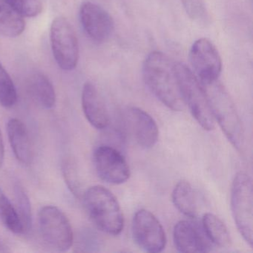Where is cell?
I'll return each instance as SVG.
<instances>
[{
	"instance_id": "24",
	"label": "cell",
	"mask_w": 253,
	"mask_h": 253,
	"mask_svg": "<svg viewBox=\"0 0 253 253\" xmlns=\"http://www.w3.org/2000/svg\"><path fill=\"white\" fill-rule=\"evenodd\" d=\"M62 171L69 190L75 196L79 198L81 195V184L76 164L72 160L67 158L63 161Z\"/></svg>"
},
{
	"instance_id": "16",
	"label": "cell",
	"mask_w": 253,
	"mask_h": 253,
	"mask_svg": "<svg viewBox=\"0 0 253 253\" xmlns=\"http://www.w3.org/2000/svg\"><path fill=\"white\" fill-rule=\"evenodd\" d=\"M26 29L24 17L8 0H0V35L14 38L20 36Z\"/></svg>"
},
{
	"instance_id": "20",
	"label": "cell",
	"mask_w": 253,
	"mask_h": 253,
	"mask_svg": "<svg viewBox=\"0 0 253 253\" xmlns=\"http://www.w3.org/2000/svg\"><path fill=\"white\" fill-rule=\"evenodd\" d=\"M0 220L2 224L13 233H25L20 216L15 207L13 206L6 195L0 189Z\"/></svg>"
},
{
	"instance_id": "4",
	"label": "cell",
	"mask_w": 253,
	"mask_h": 253,
	"mask_svg": "<svg viewBox=\"0 0 253 253\" xmlns=\"http://www.w3.org/2000/svg\"><path fill=\"white\" fill-rule=\"evenodd\" d=\"M176 72L180 93L192 116L207 131L214 129L215 121L203 84L194 72L183 63H176Z\"/></svg>"
},
{
	"instance_id": "26",
	"label": "cell",
	"mask_w": 253,
	"mask_h": 253,
	"mask_svg": "<svg viewBox=\"0 0 253 253\" xmlns=\"http://www.w3.org/2000/svg\"><path fill=\"white\" fill-rule=\"evenodd\" d=\"M5 158V149H4L3 139H2V133L0 131V168L2 167Z\"/></svg>"
},
{
	"instance_id": "21",
	"label": "cell",
	"mask_w": 253,
	"mask_h": 253,
	"mask_svg": "<svg viewBox=\"0 0 253 253\" xmlns=\"http://www.w3.org/2000/svg\"><path fill=\"white\" fill-rule=\"evenodd\" d=\"M14 192L16 210L20 216L25 232H29L32 224V206L30 200L26 191L20 183L14 185Z\"/></svg>"
},
{
	"instance_id": "17",
	"label": "cell",
	"mask_w": 253,
	"mask_h": 253,
	"mask_svg": "<svg viewBox=\"0 0 253 253\" xmlns=\"http://www.w3.org/2000/svg\"><path fill=\"white\" fill-rule=\"evenodd\" d=\"M29 88L35 101L44 109H51L55 106V90L50 80L43 74L34 75L29 81Z\"/></svg>"
},
{
	"instance_id": "14",
	"label": "cell",
	"mask_w": 253,
	"mask_h": 253,
	"mask_svg": "<svg viewBox=\"0 0 253 253\" xmlns=\"http://www.w3.org/2000/svg\"><path fill=\"white\" fill-rule=\"evenodd\" d=\"M82 107L89 124L97 129H104L110 122L109 114L103 97L95 85L85 83L82 91Z\"/></svg>"
},
{
	"instance_id": "3",
	"label": "cell",
	"mask_w": 253,
	"mask_h": 253,
	"mask_svg": "<svg viewBox=\"0 0 253 253\" xmlns=\"http://www.w3.org/2000/svg\"><path fill=\"white\" fill-rule=\"evenodd\" d=\"M214 121L226 138L238 150L244 145V131L236 107L224 87L218 82L204 85Z\"/></svg>"
},
{
	"instance_id": "15",
	"label": "cell",
	"mask_w": 253,
	"mask_h": 253,
	"mask_svg": "<svg viewBox=\"0 0 253 253\" xmlns=\"http://www.w3.org/2000/svg\"><path fill=\"white\" fill-rule=\"evenodd\" d=\"M8 139L16 158L29 165L33 160V150L27 128L20 120L12 118L7 125Z\"/></svg>"
},
{
	"instance_id": "25",
	"label": "cell",
	"mask_w": 253,
	"mask_h": 253,
	"mask_svg": "<svg viewBox=\"0 0 253 253\" xmlns=\"http://www.w3.org/2000/svg\"><path fill=\"white\" fill-rule=\"evenodd\" d=\"M24 17H35L42 10V0H8Z\"/></svg>"
},
{
	"instance_id": "11",
	"label": "cell",
	"mask_w": 253,
	"mask_h": 253,
	"mask_svg": "<svg viewBox=\"0 0 253 253\" xmlns=\"http://www.w3.org/2000/svg\"><path fill=\"white\" fill-rule=\"evenodd\" d=\"M123 115L126 128L136 143L143 149H151L159 138V130L152 116L143 109L130 106Z\"/></svg>"
},
{
	"instance_id": "19",
	"label": "cell",
	"mask_w": 253,
	"mask_h": 253,
	"mask_svg": "<svg viewBox=\"0 0 253 253\" xmlns=\"http://www.w3.org/2000/svg\"><path fill=\"white\" fill-rule=\"evenodd\" d=\"M203 229L211 244L221 248L229 247L232 243L230 234L225 223L215 214L207 213L202 218Z\"/></svg>"
},
{
	"instance_id": "22",
	"label": "cell",
	"mask_w": 253,
	"mask_h": 253,
	"mask_svg": "<svg viewBox=\"0 0 253 253\" xmlns=\"http://www.w3.org/2000/svg\"><path fill=\"white\" fill-rule=\"evenodd\" d=\"M181 3L191 20L201 26H209L211 17L204 0H181Z\"/></svg>"
},
{
	"instance_id": "7",
	"label": "cell",
	"mask_w": 253,
	"mask_h": 253,
	"mask_svg": "<svg viewBox=\"0 0 253 253\" xmlns=\"http://www.w3.org/2000/svg\"><path fill=\"white\" fill-rule=\"evenodd\" d=\"M51 49L56 63L64 71H72L79 60V43L76 33L67 19L57 17L50 30Z\"/></svg>"
},
{
	"instance_id": "13",
	"label": "cell",
	"mask_w": 253,
	"mask_h": 253,
	"mask_svg": "<svg viewBox=\"0 0 253 253\" xmlns=\"http://www.w3.org/2000/svg\"><path fill=\"white\" fill-rule=\"evenodd\" d=\"M173 241L180 253H207L212 247L204 229L189 220H180L176 223L173 229Z\"/></svg>"
},
{
	"instance_id": "23",
	"label": "cell",
	"mask_w": 253,
	"mask_h": 253,
	"mask_svg": "<svg viewBox=\"0 0 253 253\" xmlns=\"http://www.w3.org/2000/svg\"><path fill=\"white\" fill-rule=\"evenodd\" d=\"M17 101V90L11 77L0 63V105L11 108Z\"/></svg>"
},
{
	"instance_id": "18",
	"label": "cell",
	"mask_w": 253,
	"mask_h": 253,
	"mask_svg": "<svg viewBox=\"0 0 253 253\" xmlns=\"http://www.w3.org/2000/svg\"><path fill=\"white\" fill-rule=\"evenodd\" d=\"M171 198L174 207L180 213L190 218H195L198 216L196 197L189 182H179L173 189Z\"/></svg>"
},
{
	"instance_id": "5",
	"label": "cell",
	"mask_w": 253,
	"mask_h": 253,
	"mask_svg": "<svg viewBox=\"0 0 253 253\" xmlns=\"http://www.w3.org/2000/svg\"><path fill=\"white\" fill-rule=\"evenodd\" d=\"M231 210L237 228L250 247L253 244V191L252 179L240 171L231 188Z\"/></svg>"
},
{
	"instance_id": "8",
	"label": "cell",
	"mask_w": 253,
	"mask_h": 253,
	"mask_svg": "<svg viewBox=\"0 0 253 253\" xmlns=\"http://www.w3.org/2000/svg\"><path fill=\"white\" fill-rule=\"evenodd\" d=\"M133 238L140 248L148 253H161L167 245V235L161 222L146 210L134 214L131 225Z\"/></svg>"
},
{
	"instance_id": "10",
	"label": "cell",
	"mask_w": 253,
	"mask_h": 253,
	"mask_svg": "<svg viewBox=\"0 0 253 253\" xmlns=\"http://www.w3.org/2000/svg\"><path fill=\"white\" fill-rule=\"evenodd\" d=\"M97 175L106 183L122 184L130 177V168L121 152L109 146H100L93 155Z\"/></svg>"
},
{
	"instance_id": "2",
	"label": "cell",
	"mask_w": 253,
	"mask_h": 253,
	"mask_svg": "<svg viewBox=\"0 0 253 253\" xmlns=\"http://www.w3.org/2000/svg\"><path fill=\"white\" fill-rule=\"evenodd\" d=\"M85 210L96 227L104 233L118 235L124 227L121 206L112 192L102 186L88 188L84 195Z\"/></svg>"
},
{
	"instance_id": "12",
	"label": "cell",
	"mask_w": 253,
	"mask_h": 253,
	"mask_svg": "<svg viewBox=\"0 0 253 253\" xmlns=\"http://www.w3.org/2000/svg\"><path fill=\"white\" fill-rule=\"evenodd\" d=\"M80 20L87 36L97 43L106 42L112 36L115 23L104 8L91 2H85L80 8Z\"/></svg>"
},
{
	"instance_id": "6",
	"label": "cell",
	"mask_w": 253,
	"mask_h": 253,
	"mask_svg": "<svg viewBox=\"0 0 253 253\" xmlns=\"http://www.w3.org/2000/svg\"><path fill=\"white\" fill-rule=\"evenodd\" d=\"M40 230L45 242L59 252H66L73 245L74 234L66 214L54 206H45L40 210Z\"/></svg>"
},
{
	"instance_id": "9",
	"label": "cell",
	"mask_w": 253,
	"mask_h": 253,
	"mask_svg": "<svg viewBox=\"0 0 253 253\" xmlns=\"http://www.w3.org/2000/svg\"><path fill=\"white\" fill-rule=\"evenodd\" d=\"M189 60L195 75L204 85L212 84L218 79L222 70L220 54L214 44L206 38L192 44Z\"/></svg>"
},
{
	"instance_id": "27",
	"label": "cell",
	"mask_w": 253,
	"mask_h": 253,
	"mask_svg": "<svg viewBox=\"0 0 253 253\" xmlns=\"http://www.w3.org/2000/svg\"><path fill=\"white\" fill-rule=\"evenodd\" d=\"M9 251V248H8V246L3 241L0 240V253H7V252Z\"/></svg>"
},
{
	"instance_id": "1",
	"label": "cell",
	"mask_w": 253,
	"mask_h": 253,
	"mask_svg": "<svg viewBox=\"0 0 253 253\" xmlns=\"http://www.w3.org/2000/svg\"><path fill=\"white\" fill-rule=\"evenodd\" d=\"M143 78L147 88L164 106L174 112L185 109L174 63L167 54L152 51L143 65Z\"/></svg>"
}]
</instances>
